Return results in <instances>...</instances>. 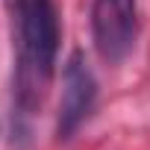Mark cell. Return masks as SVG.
I'll return each mask as SVG.
<instances>
[{
    "mask_svg": "<svg viewBox=\"0 0 150 150\" xmlns=\"http://www.w3.org/2000/svg\"><path fill=\"white\" fill-rule=\"evenodd\" d=\"M97 97V83L94 74L86 65V56L80 50H74L65 62L62 74V100H59V135L71 138L77 132V127L86 121Z\"/></svg>",
    "mask_w": 150,
    "mask_h": 150,
    "instance_id": "obj_3",
    "label": "cell"
},
{
    "mask_svg": "<svg viewBox=\"0 0 150 150\" xmlns=\"http://www.w3.org/2000/svg\"><path fill=\"white\" fill-rule=\"evenodd\" d=\"M18 41V103L35 109L53 77L59 50V18L53 0H6Z\"/></svg>",
    "mask_w": 150,
    "mask_h": 150,
    "instance_id": "obj_1",
    "label": "cell"
},
{
    "mask_svg": "<svg viewBox=\"0 0 150 150\" xmlns=\"http://www.w3.org/2000/svg\"><path fill=\"white\" fill-rule=\"evenodd\" d=\"M94 47L106 62H121L135 41V0H94Z\"/></svg>",
    "mask_w": 150,
    "mask_h": 150,
    "instance_id": "obj_2",
    "label": "cell"
}]
</instances>
